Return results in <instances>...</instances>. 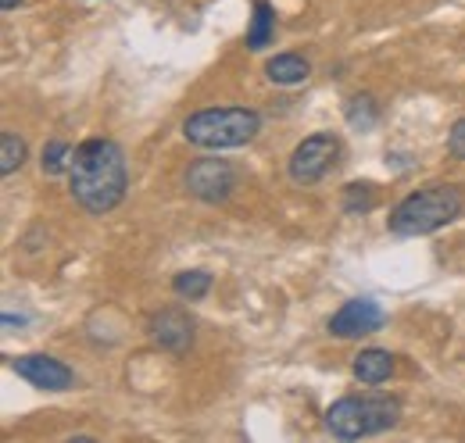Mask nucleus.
<instances>
[{
	"mask_svg": "<svg viewBox=\"0 0 465 443\" xmlns=\"http://www.w3.org/2000/svg\"><path fill=\"white\" fill-rule=\"evenodd\" d=\"M68 186L79 208H86L90 215H108L125 201L129 190V168L125 154L115 140H86L75 147L72 168H68Z\"/></svg>",
	"mask_w": 465,
	"mask_h": 443,
	"instance_id": "f257e3e1",
	"label": "nucleus"
},
{
	"mask_svg": "<svg viewBox=\"0 0 465 443\" xmlns=\"http://www.w3.org/2000/svg\"><path fill=\"white\" fill-rule=\"evenodd\" d=\"M448 154L465 162V118H459V122L451 125V133H448Z\"/></svg>",
	"mask_w": 465,
	"mask_h": 443,
	"instance_id": "a211bd4d",
	"label": "nucleus"
},
{
	"mask_svg": "<svg viewBox=\"0 0 465 443\" xmlns=\"http://www.w3.org/2000/svg\"><path fill=\"white\" fill-rule=\"evenodd\" d=\"M72 147L64 143V140H51L47 147H44V158H40V168H44V175H61V172H68L72 168Z\"/></svg>",
	"mask_w": 465,
	"mask_h": 443,
	"instance_id": "f3484780",
	"label": "nucleus"
},
{
	"mask_svg": "<svg viewBox=\"0 0 465 443\" xmlns=\"http://www.w3.org/2000/svg\"><path fill=\"white\" fill-rule=\"evenodd\" d=\"M383 322H387L383 308H380L376 300H369V297H358V300H348V304L330 319V332H333L337 340H354V336L376 332Z\"/></svg>",
	"mask_w": 465,
	"mask_h": 443,
	"instance_id": "6e6552de",
	"label": "nucleus"
},
{
	"mask_svg": "<svg viewBox=\"0 0 465 443\" xmlns=\"http://www.w3.org/2000/svg\"><path fill=\"white\" fill-rule=\"evenodd\" d=\"M276 33V11L269 0H254V15H251V29H247V47L251 51H265L272 44Z\"/></svg>",
	"mask_w": 465,
	"mask_h": 443,
	"instance_id": "f8f14e48",
	"label": "nucleus"
},
{
	"mask_svg": "<svg viewBox=\"0 0 465 443\" xmlns=\"http://www.w3.org/2000/svg\"><path fill=\"white\" fill-rule=\"evenodd\" d=\"M262 114L251 108H204L183 122V136L204 151H232L258 136Z\"/></svg>",
	"mask_w": 465,
	"mask_h": 443,
	"instance_id": "7ed1b4c3",
	"label": "nucleus"
},
{
	"mask_svg": "<svg viewBox=\"0 0 465 443\" xmlns=\"http://www.w3.org/2000/svg\"><path fill=\"white\" fill-rule=\"evenodd\" d=\"M15 326H25L22 315H4V330H15Z\"/></svg>",
	"mask_w": 465,
	"mask_h": 443,
	"instance_id": "6ab92c4d",
	"label": "nucleus"
},
{
	"mask_svg": "<svg viewBox=\"0 0 465 443\" xmlns=\"http://www.w3.org/2000/svg\"><path fill=\"white\" fill-rule=\"evenodd\" d=\"M351 369H354V379L376 387V383H387L394 376V354L391 350H380V347H369V350H361L354 358Z\"/></svg>",
	"mask_w": 465,
	"mask_h": 443,
	"instance_id": "9d476101",
	"label": "nucleus"
},
{
	"mask_svg": "<svg viewBox=\"0 0 465 443\" xmlns=\"http://www.w3.org/2000/svg\"><path fill=\"white\" fill-rule=\"evenodd\" d=\"M18 4H22V0H0V7H4V11H15Z\"/></svg>",
	"mask_w": 465,
	"mask_h": 443,
	"instance_id": "aec40b11",
	"label": "nucleus"
},
{
	"mask_svg": "<svg viewBox=\"0 0 465 443\" xmlns=\"http://www.w3.org/2000/svg\"><path fill=\"white\" fill-rule=\"evenodd\" d=\"M22 162H25V140L18 133L4 129V136H0V172L11 175L15 168H22Z\"/></svg>",
	"mask_w": 465,
	"mask_h": 443,
	"instance_id": "4468645a",
	"label": "nucleus"
},
{
	"mask_svg": "<svg viewBox=\"0 0 465 443\" xmlns=\"http://www.w3.org/2000/svg\"><path fill=\"white\" fill-rule=\"evenodd\" d=\"M376 118H380V108H376V101H372L369 94H358V97H351V104H348V122L354 125V129L369 133V129L376 125Z\"/></svg>",
	"mask_w": 465,
	"mask_h": 443,
	"instance_id": "dca6fc26",
	"label": "nucleus"
},
{
	"mask_svg": "<svg viewBox=\"0 0 465 443\" xmlns=\"http://www.w3.org/2000/svg\"><path fill=\"white\" fill-rule=\"evenodd\" d=\"M398 418H401V400L398 397H383V393L341 397L326 411V426L341 440H361V437L383 433V429L398 426Z\"/></svg>",
	"mask_w": 465,
	"mask_h": 443,
	"instance_id": "20e7f679",
	"label": "nucleus"
},
{
	"mask_svg": "<svg viewBox=\"0 0 465 443\" xmlns=\"http://www.w3.org/2000/svg\"><path fill=\"white\" fill-rule=\"evenodd\" d=\"M151 340H154L158 347L173 350V354H183V350L193 343V322H190V315L179 311V308L158 311V315L151 319Z\"/></svg>",
	"mask_w": 465,
	"mask_h": 443,
	"instance_id": "1a4fd4ad",
	"label": "nucleus"
},
{
	"mask_svg": "<svg viewBox=\"0 0 465 443\" xmlns=\"http://www.w3.org/2000/svg\"><path fill=\"white\" fill-rule=\"evenodd\" d=\"M341 162V140L333 133H315L308 140H301L291 154V179L301 186H312L319 179H326Z\"/></svg>",
	"mask_w": 465,
	"mask_h": 443,
	"instance_id": "39448f33",
	"label": "nucleus"
},
{
	"mask_svg": "<svg viewBox=\"0 0 465 443\" xmlns=\"http://www.w3.org/2000/svg\"><path fill=\"white\" fill-rule=\"evenodd\" d=\"M265 75L276 83V86H297L312 75V64L301 54H276L265 64Z\"/></svg>",
	"mask_w": 465,
	"mask_h": 443,
	"instance_id": "9b49d317",
	"label": "nucleus"
},
{
	"mask_svg": "<svg viewBox=\"0 0 465 443\" xmlns=\"http://www.w3.org/2000/svg\"><path fill=\"white\" fill-rule=\"evenodd\" d=\"M376 208V186L372 182H351L344 186V212L348 215H361Z\"/></svg>",
	"mask_w": 465,
	"mask_h": 443,
	"instance_id": "2eb2a0df",
	"label": "nucleus"
},
{
	"mask_svg": "<svg viewBox=\"0 0 465 443\" xmlns=\"http://www.w3.org/2000/svg\"><path fill=\"white\" fill-rule=\"evenodd\" d=\"M186 190L197 201L219 204L236 190V168L230 162H223V158H201V162H193L186 168Z\"/></svg>",
	"mask_w": 465,
	"mask_h": 443,
	"instance_id": "423d86ee",
	"label": "nucleus"
},
{
	"mask_svg": "<svg viewBox=\"0 0 465 443\" xmlns=\"http://www.w3.org/2000/svg\"><path fill=\"white\" fill-rule=\"evenodd\" d=\"M173 290L183 300H201L208 290H212V276L204 269H190V272H179L173 282Z\"/></svg>",
	"mask_w": 465,
	"mask_h": 443,
	"instance_id": "ddd939ff",
	"label": "nucleus"
},
{
	"mask_svg": "<svg viewBox=\"0 0 465 443\" xmlns=\"http://www.w3.org/2000/svg\"><path fill=\"white\" fill-rule=\"evenodd\" d=\"M462 215V190L451 182H433L422 186L415 193H408L405 201L391 212L387 229L394 236H430L437 229H444L448 222Z\"/></svg>",
	"mask_w": 465,
	"mask_h": 443,
	"instance_id": "f03ea898",
	"label": "nucleus"
},
{
	"mask_svg": "<svg viewBox=\"0 0 465 443\" xmlns=\"http://www.w3.org/2000/svg\"><path fill=\"white\" fill-rule=\"evenodd\" d=\"M11 369H15L18 379H25L29 387L36 389H47V393H61V389H68L75 383L72 369L64 361H58V358H51V354H22V358H11Z\"/></svg>",
	"mask_w": 465,
	"mask_h": 443,
	"instance_id": "0eeeda50",
	"label": "nucleus"
}]
</instances>
